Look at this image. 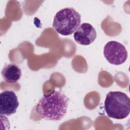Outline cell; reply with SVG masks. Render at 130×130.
I'll list each match as a JSON object with an SVG mask.
<instances>
[{"mask_svg": "<svg viewBox=\"0 0 130 130\" xmlns=\"http://www.w3.org/2000/svg\"><path fill=\"white\" fill-rule=\"evenodd\" d=\"M68 106L67 96L59 91L54 90L40 99L36 106V112L45 120L59 121L66 114Z\"/></svg>", "mask_w": 130, "mask_h": 130, "instance_id": "1", "label": "cell"}, {"mask_svg": "<svg viewBox=\"0 0 130 130\" xmlns=\"http://www.w3.org/2000/svg\"><path fill=\"white\" fill-rule=\"evenodd\" d=\"M104 108L109 117L116 119H123L129 114V98L123 92L110 91L106 95Z\"/></svg>", "mask_w": 130, "mask_h": 130, "instance_id": "2", "label": "cell"}, {"mask_svg": "<svg viewBox=\"0 0 130 130\" xmlns=\"http://www.w3.org/2000/svg\"><path fill=\"white\" fill-rule=\"evenodd\" d=\"M81 15L72 8H65L54 16L52 26L58 34L63 36L72 35L80 25Z\"/></svg>", "mask_w": 130, "mask_h": 130, "instance_id": "3", "label": "cell"}, {"mask_svg": "<svg viewBox=\"0 0 130 130\" xmlns=\"http://www.w3.org/2000/svg\"><path fill=\"white\" fill-rule=\"evenodd\" d=\"M104 55L111 64L120 65L127 58V51L124 45L115 41L107 42L104 48Z\"/></svg>", "mask_w": 130, "mask_h": 130, "instance_id": "4", "label": "cell"}, {"mask_svg": "<svg viewBox=\"0 0 130 130\" xmlns=\"http://www.w3.org/2000/svg\"><path fill=\"white\" fill-rule=\"evenodd\" d=\"M19 103L15 93L12 90H5L0 94V113L1 115L10 116L17 111Z\"/></svg>", "mask_w": 130, "mask_h": 130, "instance_id": "5", "label": "cell"}, {"mask_svg": "<svg viewBox=\"0 0 130 130\" xmlns=\"http://www.w3.org/2000/svg\"><path fill=\"white\" fill-rule=\"evenodd\" d=\"M96 37V32L93 26L88 23L80 24L74 33L75 41L81 45H89Z\"/></svg>", "mask_w": 130, "mask_h": 130, "instance_id": "6", "label": "cell"}, {"mask_svg": "<svg viewBox=\"0 0 130 130\" xmlns=\"http://www.w3.org/2000/svg\"><path fill=\"white\" fill-rule=\"evenodd\" d=\"M1 74L4 80L9 83H14L18 81L21 77V70L14 63L6 64L3 67Z\"/></svg>", "mask_w": 130, "mask_h": 130, "instance_id": "7", "label": "cell"}]
</instances>
